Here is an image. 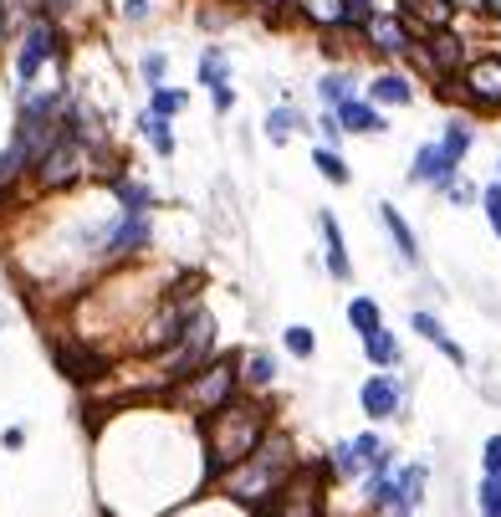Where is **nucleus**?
<instances>
[{"mask_svg": "<svg viewBox=\"0 0 501 517\" xmlns=\"http://www.w3.org/2000/svg\"><path fill=\"white\" fill-rule=\"evenodd\" d=\"M266 430H271V415H266V405H256V400H241V395H236L225 410H215L210 425H205L210 477L220 482L225 471H236V466L266 441Z\"/></svg>", "mask_w": 501, "mask_h": 517, "instance_id": "f257e3e1", "label": "nucleus"}, {"mask_svg": "<svg viewBox=\"0 0 501 517\" xmlns=\"http://www.w3.org/2000/svg\"><path fill=\"white\" fill-rule=\"evenodd\" d=\"M241 395V379H236V359H215L205 369H195L190 379L169 384V405L185 410V415H215Z\"/></svg>", "mask_w": 501, "mask_h": 517, "instance_id": "f03ea898", "label": "nucleus"}, {"mask_svg": "<svg viewBox=\"0 0 501 517\" xmlns=\"http://www.w3.org/2000/svg\"><path fill=\"white\" fill-rule=\"evenodd\" d=\"M57 57H62V31H57V21H52V16H36V21L26 26V36H21V52H16V88L26 93Z\"/></svg>", "mask_w": 501, "mask_h": 517, "instance_id": "7ed1b4c3", "label": "nucleus"}, {"mask_svg": "<svg viewBox=\"0 0 501 517\" xmlns=\"http://www.w3.org/2000/svg\"><path fill=\"white\" fill-rule=\"evenodd\" d=\"M404 395H409V379L399 374H369L358 384V410L369 415V425H384V420H399L404 415Z\"/></svg>", "mask_w": 501, "mask_h": 517, "instance_id": "20e7f679", "label": "nucleus"}, {"mask_svg": "<svg viewBox=\"0 0 501 517\" xmlns=\"http://www.w3.org/2000/svg\"><path fill=\"white\" fill-rule=\"evenodd\" d=\"M154 241V210H118V221L108 226L103 246L108 256H133Z\"/></svg>", "mask_w": 501, "mask_h": 517, "instance_id": "39448f33", "label": "nucleus"}, {"mask_svg": "<svg viewBox=\"0 0 501 517\" xmlns=\"http://www.w3.org/2000/svg\"><path fill=\"white\" fill-rule=\"evenodd\" d=\"M455 175H461V164H450V154L440 149V139L420 144L415 159H409V185H425V190H445Z\"/></svg>", "mask_w": 501, "mask_h": 517, "instance_id": "423d86ee", "label": "nucleus"}, {"mask_svg": "<svg viewBox=\"0 0 501 517\" xmlns=\"http://www.w3.org/2000/svg\"><path fill=\"white\" fill-rule=\"evenodd\" d=\"M317 231H323V262H328V277H333V282H353V256H348L343 221H338L333 210H317Z\"/></svg>", "mask_w": 501, "mask_h": 517, "instance_id": "0eeeda50", "label": "nucleus"}, {"mask_svg": "<svg viewBox=\"0 0 501 517\" xmlns=\"http://www.w3.org/2000/svg\"><path fill=\"white\" fill-rule=\"evenodd\" d=\"M409 328H415L430 349H440L455 369H471V354L461 349V343H455L450 333H445V323H440V313H430V308H409Z\"/></svg>", "mask_w": 501, "mask_h": 517, "instance_id": "6e6552de", "label": "nucleus"}, {"mask_svg": "<svg viewBox=\"0 0 501 517\" xmlns=\"http://www.w3.org/2000/svg\"><path fill=\"white\" fill-rule=\"evenodd\" d=\"M374 215H379V226L389 231V241H394V251H399V262H404V267H425V251H420V236L409 231V221H404V215H399V205L379 200V205H374Z\"/></svg>", "mask_w": 501, "mask_h": 517, "instance_id": "1a4fd4ad", "label": "nucleus"}, {"mask_svg": "<svg viewBox=\"0 0 501 517\" xmlns=\"http://www.w3.org/2000/svg\"><path fill=\"white\" fill-rule=\"evenodd\" d=\"M461 93H466L476 108H501V62H496V57L471 62L466 77H461Z\"/></svg>", "mask_w": 501, "mask_h": 517, "instance_id": "9d476101", "label": "nucleus"}, {"mask_svg": "<svg viewBox=\"0 0 501 517\" xmlns=\"http://www.w3.org/2000/svg\"><path fill=\"white\" fill-rule=\"evenodd\" d=\"M394 492H399L404 517L415 507H425V497H430V461H399L394 466Z\"/></svg>", "mask_w": 501, "mask_h": 517, "instance_id": "9b49d317", "label": "nucleus"}, {"mask_svg": "<svg viewBox=\"0 0 501 517\" xmlns=\"http://www.w3.org/2000/svg\"><path fill=\"white\" fill-rule=\"evenodd\" d=\"M333 118L343 123V134H389V118L369 98H348L343 108H333Z\"/></svg>", "mask_w": 501, "mask_h": 517, "instance_id": "f8f14e48", "label": "nucleus"}, {"mask_svg": "<svg viewBox=\"0 0 501 517\" xmlns=\"http://www.w3.org/2000/svg\"><path fill=\"white\" fill-rule=\"evenodd\" d=\"M363 98H369L374 108L379 103L384 108H409V103H415V82L399 77V72H379L374 82H363Z\"/></svg>", "mask_w": 501, "mask_h": 517, "instance_id": "ddd939ff", "label": "nucleus"}, {"mask_svg": "<svg viewBox=\"0 0 501 517\" xmlns=\"http://www.w3.org/2000/svg\"><path fill=\"white\" fill-rule=\"evenodd\" d=\"M236 379H241V390H271V384H277V354L271 349H246L236 359Z\"/></svg>", "mask_w": 501, "mask_h": 517, "instance_id": "4468645a", "label": "nucleus"}, {"mask_svg": "<svg viewBox=\"0 0 501 517\" xmlns=\"http://www.w3.org/2000/svg\"><path fill=\"white\" fill-rule=\"evenodd\" d=\"M297 134H307V113H302L297 103H277V108L266 113V139L277 144V149L292 144Z\"/></svg>", "mask_w": 501, "mask_h": 517, "instance_id": "2eb2a0df", "label": "nucleus"}, {"mask_svg": "<svg viewBox=\"0 0 501 517\" xmlns=\"http://www.w3.org/2000/svg\"><path fill=\"white\" fill-rule=\"evenodd\" d=\"M363 343V359H369L379 374H389V369H399V359H404V349H399V338H394V328H374L369 338H358Z\"/></svg>", "mask_w": 501, "mask_h": 517, "instance_id": "dca6fc26", "label": "nucleus"}, {"mask_svg": "<svg viewBox=\"0 0 501 517\" xmlns=\"http://www.w3.org/2000/svg\"><path fill=\"white\" fill-rule=\"evenodd\" d=\"M363 36H369V47H379V52H409V31L399 16H369L363 21Z\"/></svg>", "mask_w": 501, "mask_h": 517, "instance_id": "f3484780", "label": "nucleus"}, {"mask_svg": "<svg viewBox=\"0 0 501 517\" xmlns=\"http://www.w3.org/2000/svg\"><path fill=\"white\" fill-rule=\"evenodd\" d=\"M133 128H139V139H149V149H154L159 159H174V154H179V139H174L169 118H154V113L144 108V113H139V123H133Z\"/></svg>", "mask_w": 501, "mask_h": 517, "instance_id": "a211bd4d", "label": "nucleus"}, {"mask_svg": "<svg viewBox=\"0 0 501 517\" xmlns=\"http://www.w3.org/2000/svg\"><path fill=\"white\" fill-rule=\"evenodd\" d=\"M343 313H348V328H353L358 338H369L374 328H384V308L374 303L369 292H358V297H348V308H343Z\"/></svg>", "mask_w": 501, "mask_h": 517, "instance_id": "6ab92c4d", "label": "nucleus"}, {"mask_svg": "<svg viewBox=\"0 0 501 517\" xmlns=\"http://www.w3.org/2000/svg\"><path fill=\"white\" fill-rule=\"evenodd\" d=\"M200 88L205 93L231 88V57H225V47H205L200 52Z\"/></svg>", "mask_w": 501, "mask_h": 517, "instance_id": "aec40b11", "label": "nucleus"}, {"mask_svg": "<svg viewBox=\"0 0 501 517\" xmlns=\"http://www.w3.org/2000/svg\"><path fill=\"white\" fill-rule=\"evenodd\" d=\"M302 16L317 21V26H358L348 0H302Z\"/></svg>", "mask_w": 501, "mask_h": 517, "instance_id": "412c9836", "label": "nucleus"}, {"mask_svg": "<svg viewBox=\"0 0 501 517\" xmlns=\"http://www.w3.org/2000/svg\"><path fill=\"white\" fill-rule=\"evenodd\" d=\"M471 144H476V128H471L466 118H450V123L440 128V149L450 154V164H466Z\"/></svg>", "mask_w": 501, "mask_h": 517, "instance_id": "4be33fe9", "label": "nucleus"}, {"mask_svg": "<svg viewBox=\"0 0 501 517\" xmlns=\"http://www.w3.org/2000/svg\"><path fill=\"white\" fill-rule=\"evenodd\" d=\"M312 164H317V175H323L328 185H348V180H353V169H348L343 149H328V144H317V149H312Z\"/></svg>", "mask_w": 501, "mask_h": 517, "instance_id": "5701e85b", "label": "nucleus"}, {"mask_svg": "<svg viewBox=\"0 0 501 517\" xmlns=\"http://www.w3.org/2000/svg\"><path fill=\"white\" fill-rule=\"evenodd\" d=\"M282 349L307 364V359H317V333H312L307 323H287V328H282Z\"/></svg>", "mask_w": 501, "mask_h": 517, "instance_id": "b1692460", "label": "nucleus"}, {"mask_svg": "<svg viewBox=\"0 0 501 517\" xmlns=\"http://www.w3.org/2000/svg\"><path fill=\"white\" fill-rule=\"evenodd\" d=\"M317 98H323V108H343L348 98H358V88H353L348 72H328L323 82H317Z\"/></svg>", "mask_w": 501, "mask_h": 517, "instance_id": "393cba45", "label": "nucleus"}, {"mask_svg": "<svg viewBox=\"0 0 501 517\" xmlns=\"http://www.w3.org/2000/svg\"><path fill=\"white\" fill-rule=\"evenodd\" d=\"M328 466L338 471L343 482H358V477H369V466L358 461V451H353V441H338L333 446V456H328Z\"/></svg>", "mask_w": 501, "mask_h": 517, "instance_id": "a878e982", "label": "nucleus"}, {"mask_svg": "<svg viewBox=\"0 0 501 517\" xmlns=\"http://www.w3.org/2000/svg\"><path fill=\"white\" fill-rule=\"evenodd\" d=\"M476 517H501V477H481V487H476Z\"/></svg>", "mask_w": 501, "mask_h": 517, "instance_id": "bb28decb", "label": "nucleus"}, {"mask_svg": "<svg viewBox=\"0 0 501 517\" xmlns=\"http://www.w3.org/2000/svg\"><path fill=\"white\" fill-rule=\"evenodd\" d=\"M179 108H185V93H179V88H154L149 93V113L154 118H174Z\"/></svg>", "mask_w": 501, "mask_h": 517, "instance_id": "cd10ccee", "label": "nucleus"}, {"mask_svg": "<svg viewBox=\"0 0 501 517\" xmlns=\"http://www.w3.org/2000/svg\"><path fill=\"white\" fill-rule=\"evenodd\" d=\"M440 195H445V205H455V210H471V205L481 200V190H476L471 180H461V175H455V180H450Z\"/></svg>", "mask_w": 501, "mask_h": 517, "instance_id": "c85d7f7f", "label": "nucleus"}, {"mask_svg": "<svg viewBox=\"0 0 501 517\" xmlns=\"http://www.w3.org/2000/svg\"><path fill=\"white\" fill-rule=\"evenodd\" d=\"M481 210H486V226L501 236V180H491V185L481 190Z\"/></svg>", "mask_w": 501, "mask_h": 517, "instance_id": "c756f323", "label": "nucleus"}, {"mask_svg": "<svg viewBox=\"0 0 501 517\" xmlns=\"http://www.w3.org/2000/svg\"><path fill=\"white\" fill-rule=\"evenodd\" d=\"M139 72H144V82H149V88H164L159 77L169 72V57H164V52H144V57H139Z\"/></svg>", "mask_w": 501, "mask_h": 517, "instance_id": "7c9ffc66", "label": "nucleus"}, {"mask_svg": "<svg viewBox=\"0 0 501 517\" xmlns=\"http://www.w3.org/2000/svg\"><path fill=\"white\" fill-rule=\"evenodd\" d=\"M481 477H501V436L481 441Z\"/></svg>", "mask_w": 501, "mask_h": 517, "instance_id": "2f4dec72", "label": "nucleus"}, {"mask_svg": "<svg viewBox=\"0 0 501 517\" xmlns=\"http://www.w3.org/2000/svg\"><path fill=\"white\" fill-rule=\"evenodd\" d=\"M317 128H323V144H328V149H343V139H348V134H343V123L333 118V108H323V118H317Z\"/></svg>", "mask_w": 501, "mask_h": 517, "instance_id": "473e14b6", "label": "nucleus"}, {"mask_svg": "<svg viewBox=\"0 0 501 517\" xmlns=\"http://www.w3.org/2000/svg\"><path fill=\"white\" fill-rule=\"evenodd\" d=\"M26 436H31L26 425H6V430H0V446H6V451L16 456V451H26Z\"/></svg>", "mask_w": 501, "mask_h": 517, "instance_id": "72a5a7b5", "label": "nucleus"}, {"mask_svg": "<svg viewBox=\"0 0 501 517\" xmlns=\"http://www.w3.org/2000/svg\"><path fill=\"white\" fill-rule=\"evenodd\" d=\"M123 16H133V21L149 16V0H123Z\"/></svg>", "mask_w": 501, "mask_h": 517, "instance_id": "f704fd0d", "label": "nucleus"}, {"mask_svg": "<svg viewBox=\"0 0 501 517\" xmlns=\"http://www.w3.org/2000/svg\"><path fill=\"white\" fill-rule=\"evenodd\" d=\"M6 26H11V6L0 0V36H6Z\"/></svg>", "mask_w": 501, "mask_h": 517, "instance_id": "c9c22d12", "label": "nucleus"}, {"mask_svg": "<svg viewBox=\"0 0 501 517\" xmlns=\"http://www.w3.org/2000/svg\"><path fill=\"white\" fill-rule=\"evenodd\" d=\"M491 11H496V16H501V0H491Z\"/></svg>", "mask_w": 501, "mask_h": 517, "instance_id": "e433bc0d", "label": "nucleus"}, {"mask_svg": "<svg viewBox=\"0 0 501 517\" xmlns=\"http://www.w3.org/2000/svg\"><path fill=\"white\" fill-rule=\"evenodd\" d=\"M496 180H501V159H496Z\"/></svg>", "mask_w": 501, "mask_h": 517, "instance_id": "4c0bfd02", "label": "nucleus"}]
</instances>
